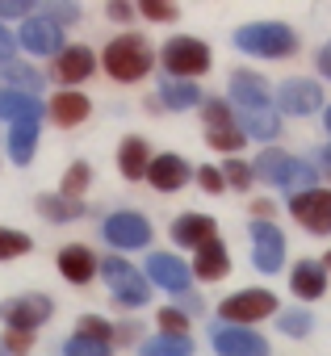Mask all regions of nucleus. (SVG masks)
I'll return each mask as SVG.
<instances>
[{
    "mask_svg": "<svg viewBox=\"0 0 331 356\" xmlns=\"http://www.w3.org/2000/svg\"><path fill=\"white\" fill-rule=\"evenodd\" d=\"M223 181H227V189H235V193H248L252 185H256V176H252V163L248 159H223Z\"/></svg>",
    "mask_w": 331,
    "mask_h": 356,
    "instance_id": "nucleus-32",
    "label": "nucleus"
},
{
    "mask_svg": "<svg viewBox=\"0 0 331 356\" xmlns=\"http://www.w3.org/2000/svg\"><path fill=\"white\" fill-rule=\"evenodd\" d=\"M0 63H5V67L13 63V34L5 26H0Z\"/></svg>",
    "mask_w": 331,
    "mask_h": 356,
    "instance_id": "nucleus-50",
    "label": "nucleus"
},
{
    "mask_svg": "<svg viewBox=\"0 0 331 356\" xmlns=\"http://www.w3.org/2000/svg\"><path fill=\"white\" fill-rule=\"evenodd\" d=\"M34 243H30V235H22V231H5L0 227V260H13V256H26Z\"/></svg>",
    "mask_w": 331,
    "mask_h": 356,
    "instance_id": "nucleus-40",
    "label": "nucleus"
},
{
    "mask_svg": "<svg viewBox=\"0 0 331 356\" xmlns=\"http://www.w3.org/2000/svg\"><path fill=\"white\" fill-rule=\"evenodd\" d=\"M51 314H55V302L47 293H17L9 302H0V318H5L9 331H30L34 335Z\"/></svg>",
    "mask_w": 331,
    "mask_h": 356,
    "instance_id": "nucleus-9",
    "label": "nucleus"
},
{
    "mask_svg": "<svg viewBox=\"0 0 331 356\" xmlns=\"http://www.w3.org/2000/svg\"><path fill=\"white\" fill-rule=\"evenodd\" d=\"M155 327H159V335H177V339H185V335H189V314H185L181 306H163V310L155 314Z\"/></svg>",
    "mask_w": 331,
    "mask_h": 356,
    "instance_id": "nucleus-35",
    "label": "nucleus"
},
{
    "mask_svg": "<svg viewBox=\"0 0 331 356\" xmlns=\"http://www.w3.org/2000/svg\"><path fill=\"white\" fill-rule=\"evenodd\" d=\"M248 235H252V264H256V273H264V277L281 273L285 268V235H281V227L277 222H252Z\"/></svg>",
    "mask_w": 331,
    "mask_h": 356,
    "instance_id": "nucleus-11",
    "label": "nucleus"
},
{
    "mask_svg": "<svg viewBox=\"0 0 331 356\" xmlns=\"http://www.w3.org/2000/svg\"><path fill=\"white\" fill-rule=\"evenodd\" d=\"M202 122H206V130H231V126H239V109L227 97H210L202 105Z\"/></svg>",
    "mask_w": 331,
    "mask_h": 356,
    "instance_id": "nucleus-30",
    "label": "nucleus"
},
{
    "mask_svg": "<svg viewBox=\"0 0 331 356\" xmlns=\"http://www.w3.org/2000/svg\"><path fill=\"white\" fill-rule=\"evenodd\" d=\"M277 327H281L289 339H306V335L314 331V314L293 306V310H281V314H277Z\"/></svg>",
    "mask_w": 331,
    "mask_h": 356,
    "instance_id": "nucleus-33",
    "label": "nucleus"
},
{
    "mask_svg": "<svg viewBox=\"0 0 331 356\" xmlns=\"http://www.w3.org/2000/svg\"><path fill=\"white\" fill-rule=\"evenodd\" d=\"M273 84L260 76V72H252V67H235L231 72V80H227V101L239 109V113H260V109H273L268 101H273Z\"/></svg>",
    "mask_w": 331,
    "mask_h": 356,
    "instance_id": "nucleus-7",
    "label": "nucleus"
},
{
    "mask_svg": "<svg viewBox=\"0 0 331 356\" xmlns=\"http://www.w3.org/2000/svg\"><path fill=\"white\" fill-rule=\"evenodd\" d=\"M42 17H47V22H55V26L63 30V26L80 22V9H76V5H47V13H42Z\"/></svg>",
    "mask_w": 331,
    "mask_h": 356,
    "instance_id": "nucleus-43",
    "label": "nucleus"
},
{
    "mask_svg": "<svg viewBox=\"0 0 331 356\" xmlns=\"http://www.w3.org/2000/svg\"><path fill=\"white\" fill-rule=\"evenodd\" d=\"M42 113H47V105L34 92H17V88L0 92V118H9L13 126L17 122H42Z\"/></svg>",
    "mask_w": 331,
    "mask_h": 356,
    "instance_id": "nucleus-24",
    "label": "nucleus"
},
{
    "mask_svg": "<svg viewBox=\"0 0 331 356\" xmlns=\"http://www.w3.org/2000/svg\"><path fill=\"white\" fill-rule=\"evenodd\" d=\"M314 67H318V76H323V80H331V38L318 47V55H314Z\"/></svg>",
    "mask_w": 331,
    "mask_h": 356,
    "instance_id": "nucleus-49",
    "label": "nucleus"
},
{
    "mask_svg": "<svg viewBox=\"0 0 331 356\" xmlns=\"http://www.w3.org/2000/svg\"><path fill=\"white\" fill-rule=\"evenodd\" d=\"M38 214L51 218V222H76V218H84V202H72L63 193H42L38 197Z\"/></svg>",
    "mask_w": 331,
    "mask_h": 356,
    "instance_id": "nucleus-27",
    "label": "nucleus"
},
{
    "mask_svg": "<svg viewBox=\"0 0 331 356\" xmlns=\"http://www.w3.org/2000/svg\"><path fill=\"white\" fill-rule=\"evenodd\" d=\"M105 13H109V22H130L138 9H134V5H122V0H118V5H109Z\"/></svg>",
    "mask_w": 331,
    "mask_h": 356,
    "instance_id": "nucleus-51",
    "label": "nucleus"
},
{
    "mask_svg": "<svg viewBox=\"0 0 331 356\" xmlns=\"http://www.w3.org/2000/svg\"><path fill=\"white\" fill-rule=\"evenodd\" d=\"M138 356H193V335L177 339V335H151L138 343Z\"/></svg>",
    "mask_w": 331,
    "mask_h": 356,
    "instance_id": "nucleus-29",
    "label": "nucleus"
},
{
    "mask_svg": "<svg viewBox=\"0 0 331 356\" xmlns=\"http://www.w3.org/2000/svg\"><path fill=\"white\" fill-rule=\"evenodd\" d=\"M34 147H38V122H17L9 130V155H13V163H30Z\"/></svg>",
    "mask_w": 331,
    "mask_h": 356,
    "instance_id": "nucleus-28",
    "label": "nucleus"
},
{
    "mask_svg": "<svg viewBox=\"0 0 331 356\" xmlns=\"http://www.w3.org/2000/svg\"><path fill=\"white\" fill-rule=\"evenodd\" d=\"M113 343H138V323H118L113 327Z\"/></svg>",
    "mask_w": 331,
    "mask_h": 356,
    "instance_id": "nucleus-48",
    "label": "nucleus"
},
{
    "mask_svg": "<svg viewBox=\"0 0 331 356\" xmlns=\"http://www.w3.org/2000/svg\"><path fill=\"white\" fill-rule=\"evenodd\" d=\"M189 181H193V168H189V159L177 155V151L155 155L151 168H147V185H151L155 193H181Z\"/></svg>",
    "mask_w": 331,
    "mask_h": 356,
    "instance_id": "nucleus-14",
    "label": "nucleus"
},
{
    "mask_svg": "<svg viewBox=\"0 0 331 356\" xmlns=\"http://www.w3.org/2000/svg\"><path fill=\"white\" fill-rule=\"evenodd\" d=\"M134 9H138L147 22H159V26L181 17V9H177V5H163V0H143V5H134Z\"/></svg>",
    "mask_w": 331,
    "mask_h": 356,
    "instance_id": "nucleus-41",
    "label": "nucleus"
},
{
    "mask_svg": "<svg viewBox=\"0 0 331 356\" xmlns=\"http://www.w3.org/2000/svg\"><path fill=\"white\" fill-rule=\"evenodd\" d=\"M289 293L302 298V302H318L327 293V268H323V260H298L289 268Z\"/></svg>",
    "mask_w": 331,
    "mask_h": 356,
    "instance_id": "nucleus-16",
    "label": "nucleus"
},
{
    "mask_svg": "<svg viewBox=\"0 0 331 356\" xmlns=\"http://www.w3.org/2000/svg\"><path fill=\"white\" fill-rule=\"evenodd\" d=\"M0 356H9V348H5V339H0Z\"/></svg>",
    "mask_w": 331,
    "mask_h": 356,
    "instance_id": "nucleus-55",
    "label": "nucleus"
},
{
    "mask_svg": "<svg viewBox=\"0 0 331 356\" xmlns=\"http://www.w3.org/2000/svg\"><path fill=\"white\" fill-rule=\"evenodd\" d=\"M273 214H277V206L268 197H256L252 202V222H273Z\"/></svg>",
    "mask_w": 331,
    "mask_h": 356,
    "instance_id": "nucleus-45",
    "label": "nucleus"
},
{
    "mask_svg": "<svg viewBox=\"0 0 331 356\" xmlns=\"http://www.w3.org/2000/svg\"><path fill=\"white\" fill-rule=\"evenodd\" d=\"M101 277H105V285H109V293H113L118 306L138 310V306L151 302V281H147V273H138L130 260L105 256V260H101Z\"/></svg>",
    "mask_w": 331,
    "mask_h": 356,
    "instance_id": "nucleus-4",
    "label": "nucleus"
},
{
    "mask_svg": "<svg viewBox=\"0 0 331 356\" xmlns=\"http://www.w3.org/2000/svg\"><path fill=\"white\" fill-rule=\"evenodd\" d=\"M151 147L143 134H126L118 143V172L126 176V181H147V168H151Z\"/></svg>",
    "mask_w": 331,
    "mask_h": 356,
    "instance_id": "nucleus-18",
    "label": "nucleus"
},
{
    "mask_svg": "<svg viewBox=\"0 0 331 356\" xmlns=\"http://www.w3.org/2000/svg\"><path fill=\"white\" fill-rule=\"evenodd\" d=\"M285 210L306 235H331V189L318 185V189H306V193H289Z\"/></svg>",
    "mask_w": 331,
    "mask_h": 356,
    "instance_id": "nucleus-6",
    "label": "nucleus"
},
{
    "mask_svg": "<svg viewBox=\"0 0 331 356\" xmlns=\"http://www.w3.org/2000/svg\"><path fill=\"white\" fill-rule=\"evenodd\" d=\"M147 281L181 298V293L193 289V268H189V260L172 256V252H151L147 256Z\"/></svg>",
    "mask_w": 331,
    "mask_h": 356,
    "instance_id": "nucleus-12",
    "label": "nucleus"
},
{
    "mask_svg": "<svg viewBox=\"0 0 331 356\" xmlns=\"http://www.w3.org/2000/svg\"><path fill=\"white\" fill-rule=\"evenodd\" d=\"M76 335H84V339H97V343H113V327H109L101 314H84V318L76 323Z\"/></svg>",
    "mask_w": 331,
    "mask_h": 356,
    "instance_id": "nucleus-37",
    "label": "nucleus"
},
{
    "mask_svg": "<svg viewBox=\"0 0 331 356\" xmlns=\"http://www.w3.org/2000/svg\"><path fill=\"white\" fill-rule=\"evenodd\" d=\"M177 302H181V310H185V314H197V318L206 314V302H202V293H181Z\"/></svg>",
    "mask_w": 331,
    "mask_h": 356,
    "instance_id": "nucleus-47",
    "label": "nucleus"
},
{
    "mask_svg": "<svg viewBox=\"0 0 331 356\" xmlns=\"http://www.w3.org/2000/svg\"><path fill=\"white\" fill-rule=\"evenodd\" d=\"M235 47L252 59H268V63H281V59H293L302 38L293 26L285 22H252V26H239L235 30Z\"/></svg>",
    "mask_w": 331,
    "mask_h": 356,
    "instance_id": "nucleus-2",
    "label": "nucleus"
},
{
    "mask_svg": "<svg viewBox=\"0 0 331 356\" xmlns=\"http://www.w3.org/2000/svg\"><path fill=\"white\" fill-rule=\"evenodd\" d=\"M101 235L118 252H138V248L151 243V222L143 214H134V210H118V214H109L101 222Z\"/></svg>",
    "mask_w": 331,
    "mask_h": 356,
    "instance_id": "nucleus-10",
    "label": "nucleus"
},
{
    "mask_svg": "<svg viewBox=\"0 0 331 356\" xmlns=\"http://www.w3.org/2000/svg\"><path fill=\"white\" fill-rule=\"evenodd\" d=\"M289 193H306V189H318V168L306 163V159H293V172H289Z\"/></svg>",
    "mask_w": 331,
    "mask_h": 356,
    "instance_id": "nucleus-36",
    "label": "nucleus"
},
{
    "mask_svg": "<svg viewBox=\"0 0 331 356\" xmlns=\"http://www.w3.org/2000/svg\"><path fill=\"white\" fill-rule=\"evenodd\" d=\"M210 343H214L218 356H268L273 352L268 339L256 327H227V323H218L210 331Z\"/></svg>",
    "mask_w": 331,
    "mask_h": 356,
    "instance_id": "nucleus-13",
    "label": "nucleus"
},
{
    "mask_svg": "<svg viewBox=\"0 0 331 356\" xmlns=\"http://www.w3.org/2000/svg\"><path fill=\"white\" fill-rule=\"evenodd\" d=\"M273 101H277V113L310 118V113L323 109V88H318V80H310V76H289V80L277 84Z\"/></svg>",
    "mask_w": 331,
    "mask_h": 356,
    "instance_id": "nucleus-8",
    "label": "nucleus"
},
{
    "mask_svg": "<svg viewBox=\"0 0 331 356\" xmlns=\"http://www.w3.org/2000/svg\"><path fill=\"white\" fill-rule=\"evenodd\" d=\"M30 9L34 5H26V0H0V17H26L30 22Z\"/></svg>",
    "mask_w": 331,
    "mask_h": 356,
    "instance_id": "nucleus-44",
    "label": "nucleus"
},
{
    "mask_svg": "<svg viewBox=\"0 0 331 356\" xmlns=\"http://www.w3.org/2000/svg\"><path fill=\"white\" fill-rule=\"evenodd\" d=\"M5 80H13L17 92H34V97H38V84H42V76L34 67H22V63H9L5 67Z\"/></svg>",
    "mask_w": 331,
    "mask_h": 356,
    "instance_id": "nucleus-38",
    "label": "nucleus"
},
{
    "mask_svg": "<svg viewBox=\"0 0 331 356\" xmlns=\"http://www.w3.org/2000/svg\"><path fill=\"white\" fill-rule=\"evenodd\" d=\"M155 63H159V55L151 51V42H147L143 34H118V38H109L105 51H101V67H105V76L118 80V84H138V80H147Z\"/></svg>",
    "mask_w": 331,
    "mask_h": 356,
    "instance_id": "nucleus-1",
    "label": "nucleus"
},
{
    "mask_svg": "<svg viewBox=\"0 0 331 356\" xmlns=\"http://www.w3.org/2000/svg\"><path fill=\"white\" fill-rule=\"evenodd\" d=\"M289 172H293V155H285V151H277V147H264V151L252 159V176H256V181H264V185L285 189V185H289Z\"/></svg>",
    "mask_w": 331,
    "mask_h": 356,
    "instance_id": "nucleus-22",
    "label": "nucleus"
},
{
    "mask_svg": "<svg viewBox=\"0 0 331 356\" xmlns=\"http://www.w3.org/2000/svg\"><path fill=\"white\" fill-rule=\"evenodd\" d=\"M318 159H323V163H327V168H331V143H327V147H323V151H318Z\"/></svg>",
    "mask_w": 331,
    "mask_h": 356,
    "instance_id": "nucleus-52",
    "label": "nucleus"
},
{
    "mask_svg": "<svg viewBox=\"0 0 331 356\" xmlns=\"http://www.w3.org/2000/svg\"><path fill=\"white\" fill-rule=\"evenodd\" d=\"M88 181H92V168H88L84 159H76V163L63 172V185H59V193H63V197H72V202H80V193L88 189Z\"/></svg>",
    "mask_w": 331,
    "mask_h": 356,
    "instance_id": "nucleus-34",
    "label": "nucleus"
},
{
    "mask_svg": "<svg viewBox=\"0 0 331 356\" xmlns=\"http://www.w3.org/2000/svg\"><path fill=\"white\" fill-rule=\"evenodd\" d=\"M22 47L30 55H63V30L47 17H30L22 26Z\"/></svg>",
    "mask_w": 331,
    "mask_h": 356,
    "instance_id": "nucleus-17",
    "label": "nucleus"
},
{
    "mask_svg": "<svg viewBox=\"0 0 331 356\" xmlns=\"http://www.w3.org/2000/svg\"><path fill=\"white\" fill-rule=\"evenodd\" d=\"M97 72V55L88 47H63V55H55V80L59 84H84Z\"/></svg>",
    "mask_w": 331,
    "mask_h": 356,
    "instance_id": "nucleus-19",
    "label": "nucleus"
},
{
    "mask_svg": "<svg viewBox=\"0 0 331 356\" xmlns=\"http://www.w3.org/2000/svg\"><path fill=\"white\" fill-rule=\"evenodd\" d=\"M193 281H223L227 273H231V248L223 243V239H214V243H206L202 252H193Z\"/></svg>",
    "mask_w": 331,
    "mask_h": 356,
    "instance_id": "nucleus-21",
    "label": "nucleus"
},
{
    "mask_svg": "<svg viewBox=\"0 0 331 356\" xmlns=\"http://www.w3.org/2000/svg\"><path fill=\"white\" fill-rule=\"evenodd\" d=\"M59 273H63V281H72V285H88V281L101 273V260H97L84 243H67V248L59 252Z\"/></svg>",
    "mask_w": 331,
    "mask_h": 356,
    "instance_id": "nucleus-20",
    "label": "nucleus"
},
{
    "mask_svg": "<svg viewBox=\"0 0 331 356\" xmlns=\"http://www.w3.org/2000/svg\"><path fill=\"white\" fill-rule=\"evenodd\" d=\"M168 235H172V243H177V248L202 252L206 243H214V239H218V222H214V214H197V210H189V214H181V218L168 227Z\"/></svg>",
    "mask_w": 331,
    "mask_h": 356,
    "instance_id": "nucleus-15",
    "label": "nucleus"
},
{
    "mask_svg": "<svg viewBox=\"0 0 331 356\" xmlns=\"http://www.w3.org/2000/svg\"><path fill=\"white\" fill-rule=\"evenodd\" d=\"M30 343H34L30 331H9V335H5V348H9V352H30Z\"/></svg>",
    "mask_w": 331,
    "mask_h": 356,
    "instance_id": "nucleus-46",
    "label": "nucleus"
},
{
    "mask_svg": "<svg viewBox=\"0 0 331 356\" xmlns=\"http://www.w3.org/2000/svg\"><path fill=\"white\" fill-rule=\"evenodd\" d=\"M273 314H281V302L268 289H239L218 302V323H227V327H252Z\"/></svg>",
    "mask_w": 331,
    "mask_h": 356,
    "instance_id": "nucleus-5",
    "label": "nucleus"
},
{
    "mask_svg": "<svg viewBox=\"0 0 331 356\" xmlns=\"http://www.w3.org/2000/svg\"><path fill=\"white\" fill-rule=\"evenodd\" d=\"M318 260H323V268H327V277H331V252H327V256H318Z\"/></svg>",
    "mask_w": 331,
    "mask_h": 356,
    "instance_id": "nucleus-54",
    "label": "nucleus"
},
{
    "mask_svg": "<svg viewBox=\"0 0 331 356\" xmlns=\"http://www.w3.org/2000/svg\"><path fill=\"white\" fill-rule=\"evenodd\" d=\"M239 130L256 143H277L281 138V113L277 109H260V113H239Z\"/></svg>",
    "mask_w": 331,
    "mask_h": 356,
    "instance_id": "nucleus-26",
    "label": "nucleus"
},
{
    "mask_svg": "<svg viewBox=\"0 0 331 356\" xmlns=\"http://www.w3.org/2000/svg\"><path fill=\"white\" fill-rule=\"evenodd\" d=\"M159 105L172 109V113H185V109L206 105V97H202V88L193 80H163L159 84Z\"/></svg>",
    "mask_w": 331,
    "mask_h": 356,
    "instance_id": "nucleus-25",
    "label": "nucleus"
},
{
    "mask_svg": "<svg viewBox=\"0 0 331 356\" xmlns=\"http://www.w3.org/2000/svg\"><path fill=\"white\" fill-rule=\"evenodd\" d=\"M193 181L210 193V197H218V193H227V181H223V168H214V163H206V168H197L193 172Z\"/></svg>",
    "mask_w": 331,
    "mask_h": 356,
    "instance_id": "nucleus-42",
    "label": "nucleus"
},
{
    "mask_svg": "<svg viewBox=\"0 0 331 356\" xmlns=\"http://www.w3.org/2000/svg\"><path fill=\"white\" fill-rule=\"evenodd\" d=\"M323 126H327V134H331V105H323Z\"/></svg>",
    "mask_w": 331,
    "mask_h": 356,
    "instance_id": "nucleus-53",
    "label": "nucleus"
},
{
    "mask_svg": "<svg viewBox=\"0 0 331 356\" xmlns=\"http://www.w3.org/2000/svg\"><path fill=\"white\" fill-rule=\"evenodd\" d=\"M206 143H210V151H218V155H239L243 147H248V134L239 130V126H231V130H206Z\"/></svg>",
    "mask_w": 331,
    "mask_h": 356,
    "instance_id": "nucleus-31",
    "label": "nucleus"
},
{
    "mask_svg": "<svg viewBox=\"0 0 331 356\" xmlns=\"http://www.w3.org/2000/svg\"><path fill=\"white\" fill-rule=\"evenodd\" d=\"M63 356H113V343H97V339L72 335V339L63 343Z\"/></svg>",
    "mask_w": 331,
    "mask_h": 356,
    "instance_id": "nucleus-39",
    "label": "nucleus"
},
{
    "mask_svg": "<svg viewBox=\"0 0 331 356\" xmlns=\"http://www.w3.org/2000/svg\"><path fill=\"white\" fill-rule=\"evenodd\" d=\"M159 63L168 72V80H193L197 84L214 67V51H210V42H202L193 34H172L159 47Z\"/></svg>",
    "mask_w": 331,
    "mask_h": 356,
    "instance_id": "nucleus-3",
    "label": "nucleus"
},
{
    "mask_svg": "<svg viewBox=\"0 0 331 356\" xmlns=\"http://www.w3.org/2000/svg\"><path fill=\"white\" fill-rule=\"evenodd\" d=\"M47 113H51V122L55 126H80L88 113H92V101L84 97V92H55L51 97V105H47Z\"/></svg>",
    "mask_w": 331,
    "mask_h": 356,
    "instance_id": "nucleus-23",
    "label": "nucleus"
}]
</instances>
